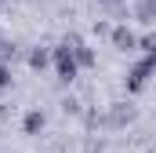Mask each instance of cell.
Masks as SVG:
<instances>
[{"label": "cell", "instance_id": "3", "mask_svg": "<svg viewBox=\"0 0 156 153\" xmlns=\"http://www.w3.org/2000/svg\"><path fill=\"white\" fill-rule=\"evenodd\" d=\"M66 44L73 47V55H76V66H83V69H91V66H94V51H91V47H87L80 37H66Z\"/></svg>", "mask_w": 156, "mask_h": 153}, {"label": "cell", "instance_id": "8", "mask_svg": "<svg viewBox=\"0 0 156 153\" xmlns=\"http://www.w3.org/2000/svg\"><path fill=\"white\" fill-rule=\"evenodd\" d=\"M47 62H51V55H47L44 47H33V51H29V66H33V69H44Z\"/></svg>", "mask_w": 156, "mask_h": 153}, {"label": "cell", "instance_id": "7", "mask_svg": "<svg viewBox=\"0 0 156 153\" xmlns=\"http://www.w3.org/2000/svg\"><path fill=\"white\" fill-rule=\"evenodd\" d=\"M138 18L142 22H153L156 18V0H138Z\"/></svg>", "mask_w": 156, "mask_h": 153}, {"label": "cell", "instance_id": "5", "mask_svg": "<svg viewBox=\"0 0 156 153\" xmlns=\"http://www.w3.org/2000/svg\"><path fill=\"white\" fill-rule=\"evenodd\" d=\"M109 37H113V44H116V51H131V47L138 44V40H134V33H131L127 26H116Z\"/></svg>", "mask_w": 156, "mask_h": 153}, {"label": "cell", "instance_id": "2", "mask_svg": "<svg viewBox=\"0 0 156 153\" xmlns=\"http://www.w3.org/2000/svg\"><path fill=\"white\" fill-rule=\"evenodd\" d=\"M153 69H156V55H145V58L131 69V76H127V91H142V88H145V76L153 73Z\"/></svg>", "mask_w": 156, "mask_h": 153}, {"label": "cell", "instance_id": "12", "mask_svg": "<svg viewBox=\"0 0 156 153\" xmlns=\"http://www.w3.org/2000/svg\"><path fill=\"white\" fill-rule=\"evenodd\" d=\"M102 4H116V0H102Z\"/></svg>", "mask_w": 156, "mask_h": 153}, {"label": "cell", "instance_id": "6", "mask_svg": "<svg viewBox=\"0 0 156 153\" xmlns=\"http://www.w3.org/2000/svg\"><path fill=\"white\" fill-rule=\"evenodd\" d=\"M40 128H44V113H40V110H29V113H26V131L37 135Z\"/></svg>", "mask_w": 156, "mask_h": 153}, {"label": "cell", "instance_id": "10", "mask_svg": "<svg viewBox=\"0 0 156 153\" xmlns=\"http://www.w3.org/2000/svg\"><path fill=\"white\" fill-rule=\"evenodd\" d=\"M11 84V69H7V62H0V88H7Z\"/></svg>", "mask_w": 156, "mask_h": 153}, {"label": "cell", "instance_id": "9", "mask_svg": "<svg viewBox=\"0 0 156 153\" xmlns=\"http://www.w3.org/2000/svg\"><path fill=\"white\" fill-rule=\"evenodd\" d=\"M15 55H18V44L15 40H0V62H11Z\"/></svg>", "mask_w": 156, "mask_h": 153}, {"label": "cell", "instance_id": "11", "mask_svg": "<svg viewBox=\"0 0 156 153\" xmlns=\"http://www.w3.org/2000/svg\"><path fill=\"white\" fill-rule=\"evenodd\" d=\"M62 110H66V113H76L80 106H76V99H66V102H62Z\"/></svg>", "mask_w": 156, "mask_h": 153}, {"label": "cell", "instance_id": "4", "mask_svg": "<svg viewBox=\"0 0 156 153\" xmlns=\"http://www.w3.org/2000/svg\"><path fill=\"white\" fill-rule=\"evenodd\" d=\"M105 120H109L113 128H123V124H131V120H134V110H131L127 102H116V106L105 113Z\"/></svg>", "mask_w": 156, "mask_h": 153}, {"label": "cell", "instance_id": "1", "mask_svg": "<svg viewBox=\"0 0 156 153\" xmlns=\"http://www.w3.org/2000/svg\"><path fill=\"white\" fill-rule=\"evenodd\" d=\"M55 69H58V80H73L76 69H80V66H76V55H73V47H69L66 40L55 47Z\"/></svg>", "mask_w": 156, "mask_h": 153}]
</instances>
